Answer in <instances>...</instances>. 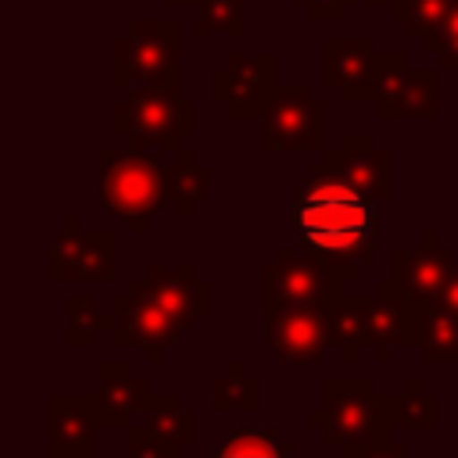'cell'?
Returning <instances> with one entry per match:
<instances>
[{
	"label": "cell",
	"instance_id": "1",
	"mask_svg": "<svg viewBox=\"0 0 458 458\" xmlns=\"http://www.w3.org/2000/svg\"><path fill=\"white\" fill-rule=\"evenodd\" d=\"M293 243L311 250L344 286L358 283L376 265V200L354 190L326 161L311 165L290 190Z\"/></svg>",
	"mask_w": 458,
	"mask_h": 458
},
{
	"label": "cell",
	"instance_id": "2",
	"mask_svg": "<svg viewBox=\"0 0 458 458\" xmlns=\"http://www.w3.org/2000/svg\"><path fill=\"white\" fill-rule=\"evenodd\" d=\"M97 197L104 215H118L132 233H147L150 218L165 208V161L157 150H100Z\"/></svg>",
	"mask_w": 458,
	"mask_h": 458
},
{
	"label": "cell",
	"instance_id": "3",
	"mask_svg": "<svg viewBox=\"0 0 458 458\" xmlns=\"http://www.w3.org/2000/svg\"><path fill=\"white\" fill-rule=\"evenodd\" d=\"M111 129L136 150L175 154L197 132V107L179 97V86H132L111 107Z\"/></svg>",
	"mask_w": 458,
	"mask_h": 458
},
{
	"label": "cell",
	"instance_id": "4",
	"mask_svg": "<svg viewBox=\"0 0 458 458\" xmlns=\"http://www.w3.org/2000/svg\"><path fill=\"white\" fill-rule=\"evenodd\" d=\"M308 426L333 447L394 437L383 394L369 376H329L322 383V404L308 411Z\"/></svg>",
	"mask_w": 458,
	"mask_h": 458
},
{
	"label": "cell",
	"instance_id": "5",
	"mask_svg": "<svg viewBox=\"0 0 458 458\" xmlns=\"http://www.w3.org/2000/svg\"><path fill=\"white\" fill-rule=\"evenodd\" d=\"M111 79L118 86H179V21L136 18L111 47Z\"/></svg>",
	"mask_w": 458,
	"mask_h": 458
},
{
	"label": "cell",
	"instance_id": "6",
	"mask_svg": "<svg viewBox=\"0 0 458 458\" xmlns=\"http://www.w3.org/2000/svg\"><path fill=\"white\" fill-rule=\"evenodd\" d=\"M258 125V147L265 154H326V104L304 82H279Z\"/></svg>",
	"mask_w": 458,
	"mask_h": 458
},
{
	"label": "cell",
	"instance_id": "7",
	"mask_svg": "<svg viewBox=\"0 0 458 458\" xmlns=\"http://www.w3.org/2000/svg\"><path fill=\"white\" fill-rule=\"evenodd\" d=\"M336 293H344V283L301 243L279 247L258 268V308L265 318L290 308V304L333 301Z\"/></svg>",
	"mask_w": 458,
	"mask_h": 458
},
{
	"label": "cell",
	"instance_id": "8",
	"mask_svg": "<svg viewBox=\"0 0 458 458\" xmlns=\"http://www.w3.org/2000/svg\"><path fill=\"white\" fill-rule=\"evenodd\" d=\"M50 283H111L114 279V236L86 229L79 215H64L50 243Z\"/></svg>",
	"mask_w": 458,
	"mask_h": 458
},
{
	"label": "cell",
	"instance_id": "9",
	"mask_svg": "<svg viewBox=\"0 0 458 458\" xmlns=\"http://www.w3.org/2000/svg\"><path fill=\"white\" fill-rule=\"evenodd\" d=\"M111 311H114V333H111L114 344L118 347H140L150 365H161L182 336L179 322L147 293L143 279H132L129 290L122 297H114Z\"/></svg>",
	"mask_w": 458,
	"mask_h": 458
},
{
	"label": "cell",
	"instance_id": "10",
	"mask_svg": "<svg viewBox=\"0 0 458 458\" xmlns=\"http://www.w3.org/2000/svg\"><path fill=\"white\" fill-rule=\"evenodd\" d=\"M276 72H279V61L272 50L229 54L211 75V97L215 104L225 107L229 118H261L272 89L279 86Z\"/></svg>",
	"mask_w": 458,
	"mask_h": 458
},
{
	"label": "cell",
	"instance_id": "11",
	"mask_svg": "<svg viewBox=\"0 0 458 458\" xmlns=\"http://www.w3.org/2000/svg\"><path fill=\"white\" fill-rule=\"evenodd\" d=\"M265 340L276 361L293 365H322L333 336H329V301L290 304L265 318Z\"/></svg>",
	"mask_w": 458,
	"mask_h": 458
},
{
	"label": "cell",
	"instance_id": "12",
	"mask_svg": "<svg viewBox=\"0 0 458 458\" xmlns=\"http://www.w3.org/2000/svg\"><path fill=\"white\" fill-rule=\"evenodd\" d=\"M100 429L93 394L47 397V458H100Z\"/></svg>",
	"mask_w": 458,
	"mask_h": 458
},
{
	"label": "cell",
	"instance_id": "13",
	"mask_svg": "<svg viewBox=\"0 0 458 458\" xmlns=\"http://www.w3.org/2000/svg\"><path fill=\"white\" fill-rule=\"evenodd\" d=\"M454 265H458V250L447 247L437 229H426L419 247H394L390 250V279L411 301H440Z\"/></svg>",
	"mask_w": 458,
	"mask_h": 458
},
{
	"label": "cell",
	"instance_id": "14",
	"mask_svg": "<svg viewBox=\"0 0 458 458\" xmlns=\"http://www.w3.org/2000/svg\"><path fill=\"white\" fill-rule=\"evenodd\" d=\"M143 286L179 322L182 333L190 326H197L204 315H211V308H215V286L208 279H200L193 261H179V265L150 261L143 268Z\"/></svg>",
	"mask_w": 458,
	"mask_h": 458
},
{
	"label": "cell",
	"instance_id": "15",
	"mask_svg": "<svg viewBox=\"0 0 458 458\" xmlns=\"http://www.w3.org/2000/svg\"><path fill=\"white\" fill-rule=\"evenodd\" d=\"M329 168H336L354 190L372 200H390L394 193V157L376 143L372 132H344L333 150L322 154Z\"/></svg>",
	"mask_w": 458,
	"mask_h": 458
},
{
	"label": "cell",
	"instance_id": "16",
	"mask_svg": "<svg viewBox=\"0 0 458 458\" xmlns=\"http://www.w3.org/2000/svg\"><path fill=\"white\" fill-rule=\"evenodd\" d=\"M365 344L372 351V361H379V365H390L401 347H415L411 297L394 279H379L372 286V297H369V340Z\"/></svg>",
	"mask_w": 458,
	"mask_h": 458
},
{
	"label": "cell",
	"instance_id": "17",
	"mask_svg": "<svg viewBox=\"0 0 458 458\" xmlns=\"http://www.w3.org/2000/svg\"><path fill=\"white\" fill-rule=\"evenodd\" d=\"M376 39L372 36H329L322 47V79L333 86L347 104L369 100V75L376 64Z\"/></svg>",
	"mask_w": 458,
	"mask_h": 458
},
{
	"label": "cell",
	"instance_id": "18",
	"mask_svg": "<svg viewBox=\"0 0 458 458\" xmlns=\"http://www.w3.org/2000/svg\"><path fill=\"white\" fill-rule=\"evenodd\" d=\"M150 397L147 376H140L129 361H97V415L104 422V429H129L143 404Z\"/></svg>",
	"mask_w": 458,
	"mask_h": 458
},
{
	"label": "cell",
	"instance_id": "19",
	"mask_svg": "<svg viewBox=\"0 0 458 458\" xmlns=\"http://www.w3.org/2000/svg\"><path fill=\"white\" fill-rule=\"evenodd\" d=\"M411 333L426 365H458V315L440 301H411Z\"/></svg>",
	"mask_w": 458,
	"mask_h": 458
},
{
	"label": "cell",
	"instance_id": "20",
	"mask_svg": "<svg viewBox=\"0 0 458 458\" xmlns=\"http://www.w3.org/2000/svg\"><path fill=\"white\" fill-rule=\"evenodd\" d=\"M211 182H215V168L200 165V157L186 147L172 154V165H165V193L179 218H193L200 211V200L208 197Z\"/></svg>",
	"mask_w": 458,
	"mask_h": 458
},
{
	"label": "cell",
	"instance_id": "21",
	"mask_svg": "<svg viewBox=\"0 0 458 458\" xmlns=\"http://www.w3.org/2000/svg\"><path fill=\"white\" fill-rule=\"evenodd\" d=\"M329 336L333 351L344 365H358L361 354L369 351V297H351L336 293L329 301Z\"/></svg>",
	"mask_w": 458,
	"mask_h": 458
},
{
	"label": "cell",
	"instance_id": "22",
	"mask_svg": "<svg viewBox=\"0 0 458 458\" xmlns=\"http://www.w3.org/2000/svg\"><path fill=\"white\" fill-rule=\"evenodd\" d=\"M64 347H97L104 336L114 333V311H107L97 293L64 297Z\"/></svg>",
	"mask_w": 458,
	"mask_h": 458
},
{
	"label": "cell",
	"instance_id": "23",
	"mask_svg": "<svg viewBox=\"0 0 458 458\" xmlns=\"http://www.w3.org/2000/svg\"><path fill=\"white\" fill-rule=\"evenodd\" d=\"M383 408L394 429L401 426H419V429H437L440 426V397L426 390L422 376H408L401 394H383Z\"/></svg>",
	"mask_w": 458,
	"mask_h": 458
},
{
	"label": "cell",
	"instance_id": "24",
	"mask_svg": "<svg viewBox=\"0 0 458 458\" xmlns=\"http://www.w3.org/2000/svg\"><path fill=\"white\" fill-rule=\"evenodd\" d=\"M211 458H293V440H286L276 426H229L215 440Z\"/></svg>",
	"mask_w": 458,
	"mask_h": 458
},
{
	"label": "cell",
	"instance_id": "25",
	"mask_svg": "<svg viewBox=\"0 0 458 458\" xmlns=\"http://www.w3.org/2000/svg\"><path fill=\"white\" fill-rule=\"evenodd\" d=\"M208 404L211 411H229V408H243V411H261V379L247 369V361H229L208 386Z\"/></svg>",
	"mask_w": 458,
	"mask_h": 458
},
{
	"label": "cell",
	"instance_id": "26",
	"mask_svg": "<svg viewBox=\"0 0 458 458\" xmlns=\"http://www.w3.org/2000/svg\"><path fill=\"white\" fill-rule=\"evenodd\" d=\"M404 75H408V61L401 50H379L376 54V64L369 75V104H372L376 118H397Z\"/></svg>",
	"mask_w": 458,
	"mask_h": 458
},
{
	"label": "cell",
	"instance_id": "27",
	"mask_svg": "<svg viewBox=\"0 0 458 458\" xmlns=\"http://www.w3.org/2000/svg\"><path fill=\"white\" fill-rule=\"evenodd\" d=\"M451 4L454 0H390V14L429 54L433 43H437V36H440V29H444V18H447Z\"/></svg>",
	"mask_w": 458,
	"mask_h": 458
},
{
	"label": "cell",
	"instance_id": "28",
	"mask_svg": "<svg viewBox=\"0 0 458 458\" xmlns=\"http://www.w3.org/2000/svg\"><path fill=\"white\" fill-rule=\"evenodd\" d=\"M140 422L179 440L182 447H190L197 440V415L190 408H182V401L175 394H150L143 411H140Z\"/></svg>",
	"mask_w": 458,
	"mask_h": 458
},
{
	"label": "cell",
	"instance_id": "29",
	"mask_svg": "<svg viewBox=\"0 0 458 458\" xmlns=\"http://www.w3.org/2000/svg\"><path fill=\"white\" fill-rule=\"evenodd\" d=\"M437 114H440V75L433 68H408L397 118H437Z\"/></svg>",
	"mask_w": 458,
	"mask_h": 458
},
{
	"label": "cell",
	"instance_id": "30",
	"mask_svg": "<svg viewBox=\"0 0 458 458\" xmlns=\"http://www.w3.org/2000/svg\"><path fill=\"white\" fill-rule=\"evenodd\" d=\"M197 36H243V0H200V14L193 21Z\"/></svg>",
	"mask_w": 458,
	"mask_h": 458
},
{
	"label": "cell",
	"instance_id": "31",
	"mask_svg": "<svg viewBox=\"0 0 458 458\" xmlns=\"http://www.w3.org/2000/svg\"><path fill=\"white\" fill-rule=\"evenodd\" d=\"M179 451H182L179 440L150 429L147 422L136 419L129 426V458H179Z\"/></svg>",
	"mask_w": 458,
	"mask_h": 458
},
{
	"label": "cell",
	"instance_id": "32",
	"mask_svg": "<svg viewBox=\"0 0 458 458\" xmlns=\"http://www.w3.org/2000/svg\"><path fill=\"white\" fill-rule=\"evenodd\" d=\"M340 458H411L408 444L383 437V440H358V444H344Z\"/></svg>",
	"mask_w": 458,
	"mask_h": 458
},
{
	"label": "cell",
	"instance_id": "33",
	"mask_svg": "<svg viewBox=\"0 0 458 458\" xmlns=\"http://www.w3.org/2000/svg\"><path fill=\"white\" fill-rule=\"evenodd\" d=\"M429 54L440 57V68H454L458 64V0L451 4L447 18H444V29H440V36H437Z\"/></svg>",
	"mask_w": 458,
	"mask_h": 458
},
{
	"label": "cell",
	"instance_id": "34",
	"mask_svg": "<svg viewBox=\"0 0 458 458\" xmlns=\"http://www.w3.org/2000/svg\"><path fill=\"white\" fill-rule=\"evenodd\" d=\"M293 4L308 7V18H311V21H333V18H340V11H344L347 4H354V0H293Z\"/></svg>",
	"mask_w": 458,
	"mask_h": 458
},
{
	"label": "cell",
	"instance_id": "35",
	"mask_svg": "<svg viewBox=\"0 0 458 458\" xmlns=\"http://www.w3.org/2000/svg\"><path fill=\"white\" fill-rule=\"evenodd\" d=\"M440 304L458 315V265H454V272H451V279H447V286H444V293H440Z\"/></svg>",
	"mask_w": 458,
	"mask_h": 458
},
{
	"label": "cell",
	"instance_id": "36",
	"mask_svg": "<svg viewBox=\"0 0 458 458\" xmlns=\"http://www.w3.org/2000/svg\"><path fill=\"white\" fill-rule=\"evenodd\" d=\"M165 4H197V0H165Z\"/></svg>",
	"mask_w": 458,
	"mask_h": 458
},
{
	"label": "cell",
	"instance_id": "37",
	"mask_svg": "<svg viewBox=\"0 0 458 458\" xmlns=\"http://www.w3.org/2000/svg\"><path fill=\"white\" fill-rule=\"evenodd\" d=\"M361 4H390V0H361Z\"/></svg>",
	"mask_w": 458,
	"mask_h": 458
}]
</instances>
